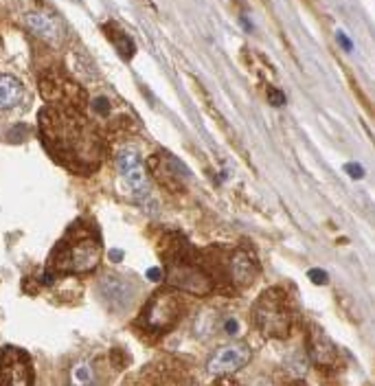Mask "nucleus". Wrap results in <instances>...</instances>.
<instances>
[{
	"label": "nucleus",
	"instance_id": "nucleus-1",
	"mask_svg": "<svg viewBox=\"0 0 375 386\" xmlns=\"http://www.w3.org/2000/svg\"><path fill=\"white\" fill-rule=\"evenodd\" d=\"M288 297H283L281 290H268L259 297L255 305V320L266 336L274 338H285L290 334V309H288Z\"/></svg>",
	"mask_w": 375,
	"mask_h": 386
},
{
	"label": "nucleus",
	"instance_id": "nucleus-2",
	"mask_svg": "<svg viewBox=\"0 0 375 386\" xmlns=\"http://www.w3.org/2000/svg\"><path fill=\"white\" fill-rule=\"evenodd\" d=\"M101 248L99 242L92 240L90 235L86 237H75L72 244H62V248L57 250V268L68 270V272H88L99 264Z\"/></svg>",
	"mask_w": 375,
	"mask_h": 386
},
{
	"label": "nucleus",
	"instance_id": "nucleus-3",
	"mask_svg": "<svg viewBox=\"0 0 375 386\" xmlns=\"http://www.w3.org/2000/svg\"><path fill=\"white\" fill-rule=\"evenodd\" d=\"M117 165L132 195L138 202L145 204L149 200V185H147V174H145L141 160H138V154L134 150H123L117 158Z\"/></svg>",
	"mask_w": 375,
	"mask_h": 386
},
{
	"label": "nucleus",
	"instance_id": "nucleus-4",
	"mask_svg": "<svg viewBox=\"0 0 375 386\" xmlns=\"http://www.w3.org/2000/svg\"><path fill=\"white\" fill-rule=\"evenodd\" d=\"M0 386H31V364L18 349H3L0 356Z\"/></svg>",
	"mask_w": 375,
	"mask_h": 386
},
{
	"label": "nucleus",
	"instance_id": "nucleus-5",
	"mask_svg": "<svg viewBox=\"0 0 375 386\" xmlns=\"http://www.w3.org/2000/svg\"><path fill=\"white\" fill-rule=\"evenodd\" d=\"M252 351L248 344H226V347L217 349L211 360L207 362V371L211 375H224V373H233L237 369L246 366L250 362Z\"/></svg>",
	"mask_w": 375,
	"mask_h": 386
},
{
	"label": "nucleus",
	"instance_id": "nucleus-6",
	"mask_svg": "<svg viewBox=\"0 0 375 386\" xmlns=\"http://www.w3.org/2000/svg\"><path fill=\"white\" fill-rule=\"evenodd\" d=\"M167 279L171 285H178L182 287L186 292H193V294H207L211 290V283L209 279L200 272V270H195L191 266H184V264H174L169 268L167 272Z\"/></svg>",
	"mask_w": 375,
	"mask_h": 386
},
{
	"label": "nucleus",
	"instance_id": "nucleus-7",
	"mask_svg": "<svg viewBox=\"0 0 375 386\" xmlns=\"http://www.w3.org/2000/svg\"><path fill=\"white\" fill-rule=\"evenodd\" d=\"M99 292L112 309L127 307L129 303H132V297H134V287L127 281H123V279H117V277H103L101 283H99Z\"/></svg>",
	"mask_w": 375,
	"mask_h": 386
},
{
	"label": "nucleus",
	"instance_id": "nucleus-8",
	"mask_svg": "<svg viewBox=\"0 0 375 386\" xmlns=\"http://www.w3.org/2000/svg\"><path fill=\"white\" fill-rule=\"evenodd\" d=\"M231 270H233L235 281H237L239 285H250L259 274V264H257L255 254H250L246 250H237L233 257Z\"/></svg>",
	"mask_w": 375,
	"mask_h": 386
},
{
	"label": "nucleus",
	"instance_id": "nucleus-9",
	"mask_svg": "<svg viewBox=\"0 0 375 386\" xmlns=\"http://www.w3.org/2000/svg\"><path fill=\"white\" fill-rule=\"evenodd\" d=\"M24 22H27V27L42 40H48V42H60V40H62V27L57 24L55 18H51V15H46V13H29L27 18H24Z\"/></svg>",
	"mask_w": 375,
	"mask_h": 386
},
{
	"label": "nucleus",
	"instance_id": "nucleus-10",
	"mask_svg": "<svg viewBox=\"0 0 375 386\" xmlns=\"http://www.w3.org/2000/svg\"><path fill=\"white\" fill-rule=\"evenodd\" d=\"M312 358H314L316 364H323V366H333V364H336L338 349L323 332L314 334V338H312Z\"/></svg>",
	"mask_w": 375,
	"mask_h": 386
},
{
	"label": "nucleus",
	"instance_id": "nucleus-11",
	"mask_svg": "<svg viewBox=\"0 0 375 386\" xmlns=\"http://www.w3.org/2000/svg\"><path fill=\"white\" fill-rule=\"evenodd\" d=\"M24 97V86L20 79L11 75H0V110L13 108Z\"/></svg>",
	"mask_w": 375,
	"mask_h": 386
},
{
	"label": "nucleus",
	"instance_id": "nucleus-12",
	"mask_svg": "<svg viewBox=\"0 0 375 386\" xmlns=\"http://www.w3.org/2000/svg\"><path fill=\"white\" fill-rule=\"evenodd\" d=\"M105 29H108V40H112V44L119 48L121 57H125V60H129V57L134 55V42L129 40L123 31H119L117 24H105Z\"/></svg>",
	"mask_w": 375,
	"mask_h": 386
},
{
	"label": "nucleus",
	"instance_id": "nucleus-13",
	"mask_svg": "<svg viewBox=\"0 0 375 386\" xmlns=\"http://www.w3.org/2000/svg\"><path fill=\"white\" fill-rule=\"evenodd\" d=\"M70 384L72 386H95V369H92V364L86 362V360L72 364V369H70Z\"/></svg>",
	"mask_w": 375,
	"mask_h": 386
},
{
	"label": "nucleus",
	"instance_id": "nucleus-14",
	"mask_svg": "<svg viewBox=\"0 0 375 386\" xmlns=\"http://www.w3.org/2000/svg\"><path fill=\"white\" fill-rule=\"evenodd\" d=\"M288 364L292 366V373L294 375H305V371H307V358L303 356V353H294Z\"/></svg>",
	"mask_w": 375,
	"mask_h": 386
},
{
	"label": "nucleus",
	"instance_id": "nucleus-15",
	"mask_svg": "<svg viewBox=\"0 0 375 386\" xmlns=\"http://www.w3.org/2000/svg\"><path fill=\"white\" fill-rule=\"evenodd\" d=\"M307 277H309V281L316 283V285H327L329 283V274L325 272V270H321V268H312L307 272Z\"/></svg>",
	"mask_w": 375,
	"mask_h": 386
},
{
	"label": "nucleus",
	"instance_id": "nucleus-16",
	"mask_svg": "<svg viewBox=\"0 0 375 386\" xmlns=\"http://www.w3.org/2000/svg\"><path fill=\"white\" fill-rule=\"evenodd\" d=\"M268 101H270V105H274V108H281V105H285V95L279 88H268Z\"/></svg>",
	"mask_w": 375,
	"mask_h": 386
},
{
	"label": "nucleus",
	"instance_id": "nucleus-17",
	"mask_svg": "<svg viewBox=\"0 0 375 386\" xmlns=\"http://www.w3.org/2000/svg\"><path fill=\"white\" fill-rule=\"evenodd\" d=\"M239 329H241V325H239V320L235 318V316H228V318L224 320V332H226L228 336H237Z\"/></svg>",
	"mask_w": 375,
	"mask_h": 386
},
{
	"label": "nucleus",
	"instance_id": "nucleus-18",
	"mask_svg": "<svg viewBox=\"0 0 375 386\" xmlns=\"http://www.w3.org/2000/svg\"><path fill=\"white\" fill-rule=\"evenodd\" d=\"M92 108H95V112H99V114H110V101L105 99V97H97V99L92 101Z\"/></svg>",
	"mask_w": 375,
	"mask_h": 386
},
{
	"label": "nucleus",
	"instance_id": "nucleus-19",
	"mask_svg": "<svg viewBox=\"0 0 375 386\" xmlns=\"http://www.w3.org/2000/svg\"><path fill=\"white\" fill-rule=\"evenodd\" d=\"M345 171H347V174L351 176L353 180L364 178V169H362V165H355V162H349V165H345Z\"/></svg>",
	"mask_w": 375,
	"mask_h": 386
},
{
	"label": "nucleus",
	"instance_id": "nucleus-20",
	"mask_svg": "<svg viewBox=\"0 0 375 386\" xmlns=\"http://www.w3.org/2000/svg\"><path fill=\"white\" fill-rule=\"evenodd\" d=\"M145 274H147L149 281H160V279H162V270L160 268H149Z\"/></svg>",
	"mask_w": 375,
	"mask_h": 386
},
{
	"label": "nucleus",
	"instance_id": "nucleus-21",
	"mask_svg": "<svg viewBox=\"0 0 375 386\" xmlns=\"http://www.w3.org/2000/svg\"><path fill=\"white\" fill-rule=\"evenodd\" d=\"M338 42L342 44V48H345V51H351V42H349V40H347V35L345 33H338Z\"/></svg>",
	"mask_w": 375,
	"mask_h": 386
},
{
	"label": "nucleus",
	"instance_id": "nucleus-22",
	"mask_svg": "<svg viewBox=\"0 0 375 386\" xmlns=\"http://www.w3.org/2000/svg\"><path fill=\"white\" fill-rule=\"evenodd\" d=\"M110 259L114 261V264H119V261L123 259V250H110Z\"/></svg>",
	"mask_w": 375,
	"mask_h": 386
}]
</instances>
